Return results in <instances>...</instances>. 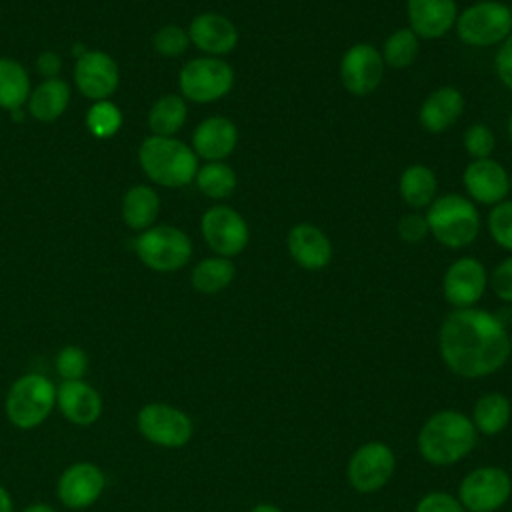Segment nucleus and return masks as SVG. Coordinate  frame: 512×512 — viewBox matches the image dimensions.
<instances>
[{
	"mask_svg": "<svg viewBox=\"0 0 512 512\" xmlns=\"http://www.w3.org/2000/svg\"><path fill=\"white\" fill-rule=\"evenodd\" d=\"M444 364L462 378L498 372L510 356V334L504 322L480 308H454L438 332Z\"/></svg>",
	"mask_w": 512,
	"mask_h": 512,
	"instance_id": "nucleus-1",
	"label": "nucleus"
},
{
	"mask_svg": "<svg viewBox=\"0 0 512 512\" xmlns=\"http://www.w3.org/2000/svg\"><path fill=\"white\" fill-rule=\"evenodd\" d=\"M476 444L472 420L458 410H440L432 414L420 434L418 450L434 466H450L462 460Z\"/></svg>",
	"mask_w": 512,
	"mask_h": 512,
	"instance_id": "nucleus-2",
	"label": "nucleus"
},
{
	"mask_svg": "<svg viewBox=\"0 0 512 512\" xmlns=\"http://www.w3.org/2000/svg\"><path fill=\"white\" fill-rule=\"evenodd\" d=\"M138 162L152 182L166 188L186 186L198 172L194 150L172 136H148L138 148Z\"/></svg>",
	"mask_w": 512,
	"mask_h": 512,
	"instance_id": "nucleus-3",
	"label": "nucleus"
},
{
	"mask_svg": "<svg viewBox=\"0 0 512 512\" xmlns=\"http://www.w3.org/2000/svg\"><path fill=\"white\" fill-rule=\"evenodd\" d=\"M428 232L446 248H464L480 232V214L470 198L460 194L436 196L426 212Z\"/></svg>",
	"mask_w": 512,
	"mask_h": 512,
	"instance_id": "nucleus-4",
	"label": "nucleus"
},
{
	"mask_svg": "<svg viewBox=\"0 0 512 512\" xmlns=\"http://www.w3.org/2000/svg\"><path fill=\"white\" fill-rule=\"evenodd\" d=\"M56 404V388L44 374L20 376L6 394V416L22 430L42 424Z\"/></svg>",
	"mask_w": 512,
	"mask_h": 512,
	"instance_id": "nucleus-5",
	"label": "nucleus"
},
{
	"mask_svg": "<svg viewBox=\"0 0 512 512\" xmlns=\"http://www.w3.org/2000/svg\"><path fill=\"white\" fill-rule=\"evenodd\" d=\"M458 38L474 48L502 44L512 34L510 6L498 0H480L456 16Z\"/></svg>",
	"mask_w": 512,
	"mask_h": 512,
	"instance_id": "nucleus-6",
	"label": "nucleus"
},
{
	"mask_svg": "<svg viewBox=\"0 0 512 512\" xmlns=\"http://www.w3.org/2000/svg\"><path fill=\"white\" fill-rule=\"evenodd\" d=\"M138 258L156 272H174L184 268L192 258V242L176 226L160 224L146 228L134 242Z\"/></svg>",
	"mask_w": 512,
	"mask_h": 512,
	"instance_id": "nucleus-7",
	"label": "nucleus"
},
{
	"mask_svg": "<svg viewBox=\"0 0 512 512\" xmlns=\"http://www.w3.org/2000/svg\"><path fill=\"white\" fill-rule=\"evenodd\" d=\"M180 92L186 100L206 104L224 98L234 86L232 66L216 56L188 60L178 76Z\"/></svg>",
	"mask_w": 512,
	"mask_h": 512,
	"instance_id": "nucleus-8",
	"label": "nucleus"
},
{
	"mask_svg": "<svg viewBox=\"0 0 512 512\" xmlns=\"http://www.w3.org/2000/svg\"><path fill=\"white\" fill-rule=\"evenodd\" d=\"M512 492V480L498 466H480L468 472L458 488L460 504L468 512H496L506 504Z\"/></svg>",
	"mask_w": 512,
	"mask_h": 512,
	"instance_id": "nucleus-9",
	"label": "nucleus"
},
{
	"mask_svg": "<svg viewBox=\"0 0 512 512\" xmlns=\"http://www.w3.org/2000/svg\"><path fill=\"white\" fill-rule=\"evenodd\" d=\"M136 424L146 440L164 448H180L188 444L194 432L188 414L164 402H150L140 408Z\"/></svg>",
	"mask_w": 512,
	"mask_h": 512,
	"instance_id": "nucleus-10",
	"label": "nucleus"
},
{
	"mask_svg": "<svg viewBox=\"0 0 512 512\" xmlns=\"http://www.w3.org/2000/svg\"><path fill=\"white\" fill-rule=\"evenodd\" d=\"M200 230L206 244L216 252V256L222 258L238 256L250 240L244 216L226 204H216L208 208L202 214Z\"/></svg>",
	"mask_w": 512,
	"mask_h": 512,
	"instance_id": "nucleus-11",
	"label": "nucleus"
},
{
	"mask_svg": "<svg viewBox=\"0 0 512 512\" xmlns=\"http://www.w3.org/2000/svg\"><path fill=\"white\" fill-rule=\"evenodd\" d=\"M396 456L392 448L384 442H366L362 444L348 462V480L358 492H376L380 490L394 474Z\"/></svg>",
	"mask_w": 512,
	"mask_h": 512,
	"instance_id": "nucleus-12",
	"label": "nucleus"
},
{
	"mask_svg": "<svg viewBox=\"0 0 512 512\" xmlns=\"http://www.w3.org/2000/svg\"><path fill=\"white\" fill-rule=\"evenodd\" d=\"M384 66L382 54L372 44H354L340 60L342 86L354 96H368L380 86Z\"/></svg>",
	"mask_w": 512,
	"mask_h": 512,
	"instance_id": "nucleus-13",
	"label": "nucleus"
},
{
	"mask_svg": "<svg viewBox=\"0 0 512 512\" xmlns=\"http://www.w3.org/2000/svg\"><path fill=\"white\" fill-rule=\"evenodd\" d=\"M486 268L478 258L462 256L454 260L444 272L442 292L448 304L454 308H472L486 290Z\"/></svg>",
	"mask_w": 512,
	"mask_h": 512,
	"instance_id": "nucleus-14",
	"label": "nucleus"
},
{
	"mask_svg": "<svg viewBox=\"0 0 512 512\" xmlns=\"http://www.w3.org/2000/svg\"><path fill=\"white\" fill-rule=\"evenodd\" d=\"M118 64L114 58L102 50H86L76 58L74 82L86 98L106 100L118 88Z\"/></svg>",
	"mask_w": 512,
	"mask_h": 512,
	"instance_id": "nucleus-15",
	"label": "nucleus"
},
{
	"mask_svg": "<svg viewBox=\"0 0 512 512\" xmlns=\"http://www.w3.org/2000/svg\"><path fill=\"white\" fill-rule=\"evenodd\" d=\"M468 198L478 204H492L506 200L510 192V176L504 166L492 158L472 160L462 174Z\"/></svg>",
	"mask_w": 512,
	"mask_h": 512,
	"instance_id": "nucleus-16",
	"label": "nucleus"
},
{
	"mask_svg": "<svg viewBox=\"0 0 512 512\" xmlns=\"http://www.w3.org/2000/svg\"><path fill=\"white\" fill-rule=\"evenodd\" d=\"M104 484V472L96 464L76 462L62 472L58 480V498L72 510L88 508L100 498Z\"/></svg>",
	"mask_w": 512,
	"mask_h": 512,
	"instance_id": "nucleus-17",
	"label": "nucleus"
},
{
	"mask_svg": "<svg viewBox=\"0 0 512 512\" xmlns=\"http://www.w3.org/2000/svg\"><path fill=\"white\" fill-rule=\"evenodd\" d=\"M188 38L190 44H194L198 50L210 56H224L232 52L238 44V30L222 14L216 12H202L196 18H192L188 26Z\"/></svg>",
	"mask_w": 512,
	"mask_h": 512,
	"instance_id": "nucleus-18",
	"label": "nucleus"
},
{
	"mask_svg": "<svg viewBox=\"0 0 512 512\" xmlns=\"http://www.w3.org/2000/svg\"><path fill=\"white\" fill-rule=\"evenodd\" d=\"M410 30L424 40H434L450 32L456 24V0H406Z\"/></svg>",
	"mask_w": 512,
	"mask_h": 512,
	"instance_id": "nucleus-19",
	"label": "nucleus"
},
{
	"mask_svg": "<svg viewBox=\"0 0 512 512\" xmlns=\"http://www.w3.org/2000/svg\"><path fill=\"white\" fill-rule=\"evenodd\" d=\"M288 254L304 270H322L332 260L330 238L314 224L300 222L286 236Z\"/></svg>",
	"mask_w": 512,
	"mask_h": 512,
	"instance_id": "nucleus-20",
	"label": "nucleus"
},
{
	"mask_svg": "<svg viewBox=\"0 0 512 512\" xmlns=\"http://www.w3.org/2000/svg\"><path fill=\"white\" fill-rule=\"evenodd\" d=\"M238 144V128L226 116L204 118L192 136V150L206 162H222Z\"/></svg>",
	"mask_w": 512,
	"mask_h": 512,
	"instance_id": "nucleus-21",
	"label": "nucleus"
},
{
	"mask_svg": "<svg viewBox=\"0 0 512 512\" xmlns=\"http://www.w3.org/2000/svg\"><path fill=\"white\" fill-rule=\"evenodd\" d=\"M56 404L66 420L88 426L100 418L102 398L84 380H62L56 390Z\"/></svg>",
	"mask_w": 512,
	"mask_h": 512,
	"instance_id": "nucleus-22",
	"label": "nucleus"
},
{
	"mask_svg": "<svg viewBox=\"0 0 512 512\" xmlns=\"http://www.w3.org/2000/svg\"><path fill=\"white\" fill-rule=\"evenodd\" d=\"M464 112V96L454 86H440L432 90L418 112V120L424 130L438 134L448 130Z\"/></svg>",
	"mask_w": 512,
	"mask_h": 512,
	"instance_id": "nucleus-23",
	"label": "nucleus"
},
{
	"mask_svg": "<svg viewBox=\"0 0 512 512\" xmlns=\"http://www.w3.org/2000/svg\"><path fill=\"white\" fill-rule=\"evenodd\" d=\"M398 192L410 208L414 210L428 208L434 202L438 192V180L434 170L424 164L406 166L404 172L400 174Z\"/></svg>",
	"mask_w": 512,
	"mask_h": 512,
	"instance_id": "nucleus-24",
	"label": "nucleus"
},
{
	"mask_svg": "<svg viewBox=\"0 0 512 512\" xmlns=\"http://www.w3.org/2000/svg\"><path fill=\"white\" fill-rule=\"evenodd\" d=\"M68 100V84L60 78H48L30 92L28 110L38 122H54L66 110Z\"/></svg>",
	"mask_w": 512,
	"mask_h": 512,
	"instance_id": "nucleus-25",
	"label": "nucleus"
},
{
	"mask_svg": "<svg viewBox=\"0 0 512 512\" xmlns=\"http://www.w3.org/2000/svg\"><path fill=\"white\" fill-rule=\"evenodd\" d=\"M160 212V198L146 184L132 186L122 198V220L134 230H146L154 224Z\"/></svg>",
	"mask_w": 512,
	"mask_h": 512,
	"instance_id": "nucleus-26",
	"label": "nucleus"
},
{
	"mask_svg": "<svg viewBox=\"0 0 512 512\" xmlns=\"http://www.w3.org/2000/svg\"><path fill=\"white\" fill-rule=\"evenodd\" d=\"M510 414H512V408L508 398L500 392H488L476 400L470 420L476 432H482L486 436H496L508 426Z\"/></svg>",
	"mask_w": 512,
	"mask_h": 512,
	"instance_id": "nucleus-27",
	"label": "nucleus"
},
{
	"mask_svg": "<svg viewBox=\"0 0 512 512\" xmlns=\"http://www.w3.org/2000/svg\"><path fill=\"white\" fill-rule=\"evenodd\" d=\"M30 98V78L12 58H0V108L18 110Z\"/></svg>",
	"mask_w": 512,
	"mask_h": 512,
	"instance_id": "nucleus-28",
	"label": "nucleus"
},
{
	"mask_svg": "<svg viewBox=\"0 0 512 512\" xmlns=\"http://www.w3.org/2000/svg\"><path fill=\"white\" fill-rule=\"evenodd\" d=\"M188 116V108L182 96L166 94L158 98L148 112V126L154 136H172L176 134Z\"/></svg>",
	"mask_w": 512,
	"mask_h": 512,
	"instance_id": "nucleus-29",
	"label": "nucleus"
},
{
	"mask_svg": "<svg viewBox=\"0 0 512 512\" xmlns=\"http://www.w3.org/2000/svg\"><path fill=\"white\" fill-rule=\"evenodd\" d=\"M234 274H236V268L230 262V258L212 256V258L200 260L194 266L190 280L194 290L202 294H216L234 280Z\"/></svg>",
	"mask_w": 512,
	"mask_h": 512,
	"instance_id": "nucleus-30",
	"label": "nucleus"
},
{
	"mask_svg": "<svg viewBox=\"0 0 512 512\" xmlns=\"http://www.w3.org/2000/svg\"><path fill=\"white\" fill-rule=\"evenodd\" d=\"M194 180L198 190L212 200H224L236 188V172L226 162H206L198 168Z\"/></svg>",
	"mask_w": 512,
	"mask_h": 512,
	"instance_id": "nucleus-31",
	"label": "nucleus"
},
{
	"mask_svg": "<svg viewBox=\"0 0 512 512\" xmlns=\"http://www.w3.org/2000/svg\"><path fill=\"white\" fill-rule=\"evenodd\" d=\"M380 54L386 66L408 68L420 54V38L410 28H400L384 40Z\"/></svg>",
	"mask_w": 512,
	"mask_h": 512,
	"instance_id": "nucleus-32",
	"label": "nucleus"
},
{
	"mask_svg": "<svg viewBox=\"0 0 512 512\" xmlns=\"http://www.w3.org/2000/svg\"><path fill=\"white\" fill-rule=\"evenodd\" d=\"M86 126L96 138H110L122 126V112L108 100L94 102L86 112Z\"/></svg>",
	"mask_w": 512,
	"mask_h": 512,
	"instance_id": "nucleus-33",
	"label": "nucleus"
},
{
	"mask_svg": "<svg viewBox=\"0 0 512 512\" xmlns=\"http://www.w3.org/2000/svg\"><path fill=\"white\" fill-rule=\"evenodd\" d=\"M488 232L498 246L512 252V200H502L490 210Z\"/></svg>",
	"mask_w": 512,
	"mask_h": 512,
	"instance_id": "nucleus-34",
	"label": "nucleus"
},
{
	"mask_svg": "<svg viewBox=\"0 0 512 512\" xmlns=\"http://www.w3.org/2000/svg\"><path fill=\"white\" fill-rule=\"evenodd\" d=\"M152 46L160 56L176 58L186 52V48L190 46V38L184 28H180L176 24H166L154 34Z\"/></svg>",
	"mask_w": 512,
	"mask_h": 512,
	"instance_id": "nucleus-35",
	"label": "nucleus"
},
{
	"mask_svg": "<svg viewBox=\"0 0 512 512\" xmlns=\"http://www.w3.org/2000/svg\"><path fill=\"white\" fill-rule=\"evenodd\" d=\"M496 138L494 132L486 124H472L464 132V150L472 160H482L490 158L494 152Z\"/></svg>",
	"mask_w": 512,
	"mask_h": 512,
	"instance_id": "nucleus-36",
	"label": "nucleus"
},
{
	"mask_svg": "<svg viewBox=\"0 0 512 512\" xmlns=\"http://www.w3.org/2000/svg\"><path fill=\"white\" fill-rule=\"evenodd\" d=\"M56 370L62 380H82L88 370L86 352L78 346H64L56 356Z\"/></svg>",
	"mask_w": 512,
	"mask_h": 512,
	"instance_id": "nucleus-37",
	"label": "nucleus"
},
{
	"mask_svg": "<svg viewBox=\"0 0 512 512\" xmlns=\"http://www.w3.org/2000/svg\"><path fill=\"white\" fill-rule=\"evenodd\" d=\"M396 230H398V236H400L404 242H408V244H416V242L424 240L426 234H430V232H428L426 216H422V214H418V212H410V214L400 216Z\"/></svg>",
	"mask_w": 512,
	"mask_h": 512,
	"instance_id": "nucleus-38",
	"label": "nucleus"
},
{
	"mask_svg": "<svg viewBox=\"0 0 512 512\" xmlns=\"http://www.w3.org/2000/svg\"><path fill=\"white\" fill-rule=\"evenodd\" d=\"M416 512H466L460 500L448 492H430L420 498Z\"/></svg>",
	"mask_w": 512,
	"mask_h": 512,
	"instance_id": "nucleus-39",
	"label": "nucleus"
},
{
	"mask_svg": "<svg viewBox=\"0 0 512 512\" xmlns=\"http://www.w3.org/2000/svg\"><path fill=\"white\" fill-rule=\"evenodd\" d=\"M490 286L494 290V294L504 300V302H512V256H508L506 260H502L490 276Z\"/></svg>",
	"mask_w": 512,
	"mask_h": 512,
	"instance_id": "nucleus-40",
	"label": "nucleus"
},
{
	"mask_svg": "<svg viewBox=\"0 0 512 512\" xmlns=\"http://www.w3.org/2000/svg\"><path fill=\"white\" fill-rule=\"evenodd\" d=\"M494 68L500 82L512 92V34L500 44L494 58Z\"/></svg>",
	"mask_w": 512,
	"mask_h": 512,
	"instance_id": "nucleus-41",
	"label": "nucleus"
},
{
	"mask_svg": "<svg viewBox=\"0 0 512 512\" xmlns=\"http://www.w3.org/2000/svg\"><path fill=\"white\" fill-rule=\"evenodd\" d=\"M36 66H38V72H40L42 76L56 78V74H58L60 68H62V60H60V56H58L56 52H42V54L38 56Z\"/></svg>",
	"mask_w": 512,
	"mask_h": 512,
	"instance_id": "nucleus-42",
	"label": "nucleus"
},
{
	"mask_svg": "<svg viewBox=\"0 0 512 512\" xmlns=\"http://www.w3.org/2000/svg\"><path fill=\"white\" fill-rule=\"evenodd\" d=\"M0 512H12V498L4 486H0Z\"/></svg>",
	"mask_w": 512,
	"mask_h": 512,
	"instance_id": "nucleus-43",
	"label": "nucleus"
},
{
	"mask_svg": "<svg viewBox=\"0 0 512 512\" xmlns=\"http://www.w3.org/2000/svg\"><path fill=\"white\" fill-rule=\"evenodd\" d=\"M22 512H56V510L48 504H32V506H26Z\"/></svg>",
	"mask_w": 512,
	"mask_h": 512,
	"instance_id": "nucleus-44",
	"label": "nucleus"
},
{
	"mask_svg": "<svg viewBox=\"0 0 512 512\" xmlns=\"http://www.w3.org/2000/svg\"><path fill=\"white\" fill-rule=\"evenodd\" d=\"M250 512H282V510L278 506H274V504H258Z\"/></svg>",
	"mask_w": 512,
	"mask_h": 512,
	"instance_id": "nucleus-45",
	"label": "nucleus"
},
{
	"mask_svg": "<svg viewBox=\"0 0 512 512\" xmlns=\"http://www.w3.org/2000/svg\"><path fill=\"white\" fill-rule=\"evenodd\" d=\"M508 136H510V140H512V112H510V116H508Z\"/></svg>",
	"mask_w": 512,
	"mask_h": 512,
	"instance_id": "nucleus-46",
	"label": "nucleus"
},
{
	"mask_svg": "<svg viewBox=\"0 0 512 512\" xmlns=\"http://www.w3.org/2000/svg\"><path fill=\"white\" fill-rule=\"evenodd\" d=\"M510 192H512V176H510Z\"/></svg>",
	"mask_w": 512,
	"mask_h": 512,
	"instance_id": "nucleus-47",
	"label": "nucleus"
},
{
	"mask_svg": "<svg viewBox=\"0 0 512 512\" xmlns=\"http://www.w3.org/2000/svg\"><path fill=\"white\" fill-rule=\"evenodd\" d=\"M510 350H512V334H510Z\"/></svg>",
	"mask_w": 512,
	"mask_h": 512,
	"instance_id": "nucleus-48",
	"label": "nucleus"
},
{
	"mask_svg": "<svg viewBox=\"0 0 512 512\" xmlns=\"http://www.w3.org/2000/svg\"><path fill=\"white\" fill-rule=\"evenodd\" d=\"M510 12H512V6H510Z\"/></svg>",
	"mask_w": 512,
	"mask_h": 512,
	"instance_id": "nucleus-49",
	"label": "nucleus"
}]
</instances>
